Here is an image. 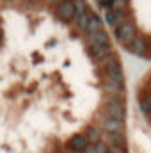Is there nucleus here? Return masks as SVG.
<instances>
[{
  "label": "nucleus",
  "instance_id": "nucleus-20",
  "mask_svg": "<svg viewBox=\"0 0 151 153\" xmlns=\"http://www.w3.org/2000/svg\"><path fill=\"white\" fill-rule=\"evenodd\" d=\"M107 146H109L110 153H126V148H121V146H115V144H107Z\"/></svg>",
  "mask_w": 151,
  "mask_h": 153
},
{
  "label": "nucleus",
  "instance_id": "nucleus-5",
  "mask_svg": "<svg viewBox=\"0 0 151 153\" xmlns=\"http://www.w3.org/2000/svg\"><path fill=\"white\" fill-rule=\"evenodd\" d=\"M105 20H107V23H109L110 27H119L121 23H124V22L128 20V14H126L124 11H110V9H107Z\"/></svg>",
  "mask_w": 151,
  "mask_h": 153
},
{
  "label": "nucleus",
  "instance_id": "nucleus-3",
  "mask_svg": "<svg viewBox=\"0 0 151 153\" xmlns=\"http://www.w3.org/2000/svg\"><path fill=\"white\" fill-rule=\"evenodd\" d=\"M103 114H105V117L123 121V119H124V107H123V103H119V102H109V103L105 105V109H103Z\"/></svg>",
  "mask_w": 151,
  "mask_h": 153
},
{
  "label": "nucleus",
  "instance_id": "nucleus-9",
  "mask_svg": "<svg viewBox=\"0 0 151 153\" xmlns=\"http://www.w3.org/2000/svg\"><path fill=\"white\" fill-rule=\"evenodd\" d=\"M128 48H130V52H132V53H135V55H141V57H142V55L146 53V50H148V43H146V39H144V38H139V36H137V38L128 45Z\"/></svg>",
  "mask_w": 151,
  "mask_h": 153
},
{
  "label": "nucleus",
  "instance_id": "nucleus-13",
  "mask_svg": "<svg viewBox=\"0 0 151 153\" xmlns=\"http://www.w3.org/2000/svg\"><path fill=\"white\" fill-rule=\"evenodd\" d=\"M103 89H105L107 93H110L112 96L121 94V93H123V82H115V80L107 78V80H105V84H103Z\"/></svg>",
  "mask_w": 151,
  "mask_h": 153
},
{
  "label": "nucleus",
  "instance_id": "nucleus-8",
  "mask_svg": "<svg viewBox=\"0 0 151 153\" xmlns=\"http://www.w3.org/2000/svg\"><path fill=\"white\" fill-rule=\"evenodd\" d=\"M105 144H115V146H121V148H126V139H124V134H110V132H105L103 134V141Z\"/></svg>",
  "mask_w": 151,
  "mask_h": 153
},
{
  "label": "nucleus",
  "instance_id": "nucleus-22",
  "mask_svg": "<svg viewBox=\"0 0 151 153\" xmlns=\"http://www.w3.org/2000/svg\"><path fill=\"white\" fill-rule=\"evenodd\" d=\"M2 36H4V32H2V29H0V39H2Z\"/></svg>",
  "mask_w": 151,
  "mask_h": 153
},
{
  "label": "nucleus",
  "instance_id": "nucleus-2",
  "mask_svg": "<svg viewBox=\"0 0 151 153\" xmlns=\"http://www.w3.org/2000/svg\"><path fill=\"white\" fill-rule=\"evenodd\" d=\"M57 16H59L62 22H71V20H75V7H73V2H71V0H62V2L57 5Z\"/></svg>",
  "mask_w": 151,
  "mask_h": 153
},
{
  "label": "nucleus",
  "instance_id": "nucleus-15",
  "mask_svg": "<svg viewBox=\"0 0 151 153\" xmlns=\"http://www.w3.org/2000/svg\"><path fill=\"white\" fill-rule=\"evenodd\" d=\"M85 139H87L89 143H93V144H96L98 141H101V135H100V130H98L96 126H89V128L85 130Z\"/></svg>",
  "mask_w": 151,
  "mask_h": 153
},
{
  "label": "nucleus",
  "instance_id": "nucleus-19",
  "mask_svg": "<svg viewBox=\"0 0 151 153\" xmlns=\"http://www.w3.org/2000/svg\"><path fill=\"white\" fill-rule=\"evenodd\" d=\"M94 146V153H110L109 152V146L105 144V143H101V141H98L96 144H93Z\"/></svg>",
  "mask_w": 151,
  "mask_h": 153
},
{
  "label": "nucleus",
  "instance_id": "nucleus-18",
  "mask_svg": "<svg viewBox=\"0 0 151 153\" xmlns=\"http://www.w3.org/2000/svg\"><path fill=\"white\" fill-rule=\"evenodd\" d=\"M139 107L144 114H151V96H146L139 102Z\"/></svg>",
  "mask_w": 151,
  "mask_h": 153
},
{
  "label": "nucleus",
  "instance_id": "nucleus-4",
  "mask_svg": "<svg viewBox=\"0 0 151 153\" xmlns=\"http://www.w3.org/2000/svg\"><path fill=\"white\" fill-rule=\"evenodd\" d=\"M103 71H105L107 78L115 80V82H123V68H121V64L117 62V59L112 61V62H109V64H105V66H103Z\"/></svg>",
  "mask_w": 151,
  "mask_h": 153
},
{
  "label": "nucleus",
  "instance_id": "nucleus-6",
  "mask_svg": "<svg viewBox=\"0 0 151 153\" xmlns=\"http://www.w3.org/2000/svg\"><path fill=\"white\" fill-rule=\"evenodd\" d=\"M101 126L105 132L110 134H124V123L119 119H110V117H103L101 119Z\"/></svg>",
  "mask_w": 151,
  "mask_h": 153
},
{
  "label": "nucleus",
  "instance_id": "nucleus-14",
  "mask_svg": "<svg viewBox=\"0 0 151 153\" xmlns=\"http://www.w3.org/2000/svg\"><path fill=\"white\" fill-rule=\"evenodd\" d=\"M91 16H93V13H91L89 9H85V11H84L82 14H78V16L75 18L76 25H78V29H80L82 32L85 30V27H87V22H89V18H91Z\"/></svg>",
  "mask_w": 151,
  "mask_h": 153
},
{
  "label": "nucleus",
  "instance_id": "nucleus-7",
  "mask_svg": "<svg viewBox=\"0 0 151 153\" xmlns=\"http://www.w3.org/2000/svg\"><path fill=\"white\" fill-rule=\"evenodd\" d=\"M89 38V46H103V45H110V39H109V34L101 29V30H96L93 34L87 36Z\"/></svg>",
  "mask_w": 151,
  "mask_h": 153
},
{
  "label": "nucleus",
  "instance_id": "nucleus-21",
  "mask_svg": "<svg viewBox=\"0 0 151 153\" xmlns=\"http://www.w3.org/2000/svg\"><path fill=\"white\" fill-rule=\"evenodd\" d=\"M48 2H50V4H53V2H59V0H48Z\"/></svg>",
  "mask_w": 151,
  "mask_h": 153
},
{
  "label": "nucleus",
  "instance_id": "nucleus-23",
  "mask_svg": "<svg viewBox=\"0 0 151 153\" xmlns=\"http://www.w3.org/2000/svg\"><path fill=\"white\" fill-rule=\"evenodd\" d=\"M70 153H78V152H73V150H71V152H70Z\"/></svg>",
  "mask_w": 151,
  "mask_h": 153
},
{
  "label": "nucleus",
  "instance_id": "nucleus-11",
  "mask_svg": "<svg viewBox=\"0 0 151 153\" xmlns=\"http://www.w3.org/2000/svg\"><path fill=\"white\" fill-rule=\"evenodd\" d=\"M70 146H71V150L73 152H85V148L89 146V141L85 139V135H82V134H78V135H73L71 137V141H70Z\"/></svg>",
  "mask_w": 151,
  "mask_h": 153
},
{
  "label": "nucleus",
  "instance_id": "nucleus-1",
  "mask_svg": "<svg viewBox=\"0 0 151 153\" xmlns=\"http://www.w3.org/2000/svg\"><path fill=\"white\" fill-rule=\"evenodd\" d=\"M115 36H117V39L124 46H128L133 39L137 38V27H135V23L126 20L124 23H121L119 27H115Z\"/></svg>",
  "mask_w": 151,
  "mask_h": 153
},
{
  "label": "nucleus",
  "instance_id": "nucleus-10",
  "mask_svg": "<svg viewBox=\"0 0 151 153\" xmlns=\"http://www.w3.org/2000/svg\"><path fill=\"white\" fill-rule=\"evenodd\" d=\"M89 52H91L93 59L98 62V61H101L103 57H107L109 53H112V46H110V45H103V46H89Z\"/></svg>",
  "mask_w": 151,
  "mask_h": 153
},
{
  "label": "nucleus",
  "instance_id": "nucleus-25",
  "mask_svg": "<svg viewBox=\"0 0 151 153\" xmlns=\"http://www.w3.org/2000/svg\"><path fill=\"white\" fill-rule=\"evenodd\" d=\"M150 121H151V114H150Z\"/></svg>",
  "mask_w": 151,
  "mask_h": 153
},
{
  "label": "nucleus",
  "instance_id": "nucleus-16",
  "mask_svg": "<svg viewBox=\"0 0 151 153\" xmlns=\"http://www.w3.org/2000/svg\"><path fill=\"white\" fill-rule=\"evenodd\" d=\"M126 7H128V0H112L109 4L110 11H126Z\"/></svg>",
  "mask_w": 151,
  "mask_h": 153
},
{
  "label": "nucleus",
  "instance_id": "nucleus-24",
  "mask_svg": "<svg viewBox=\"0 0 151 153\" xmlns=\"http://www.w3.org/2000/svg\"><path fill=\"white\" fill-rule=\"evenodd\" d=\"M4 2H11V0H4Z\"/></svg>",
  "mask_w": 151,
  "mask_h": 153
},
{
  "label": "nucleus",
  "instance_id": "nucleus-12",
  "mask_svg": "<svg viewBox=\"0 0 151 153\" xmlns=\"http://www.w3.org/2000/svg\"><path fill=\"white\" fill-rule=\"evenodd\" d=\"M101 29H103L101 20H100L96 14H93V16L89 18V22H87V27H85L84 34H85V36H89V34H93V32H96V30H101Z\"/></svg>",
  "mask_w": 151,
  "mask_h": 153
},
{
  "label": "nucleus",
  "instance_id": "nucleus-17",
  "mask_svg": "<svg viewBox=\"0 0 151 153\" xmlns=\"http://www.w3.org/2000/svg\"><path fill=\"white\" fill-rule=\"evenodd\" d=\"M73 2V7H75V18L78 14H82L85 9H87V4H85V0H71Z\"/></svg>",
  "mask_w": 151,
  "mask_h": 153
}]
</instances>
